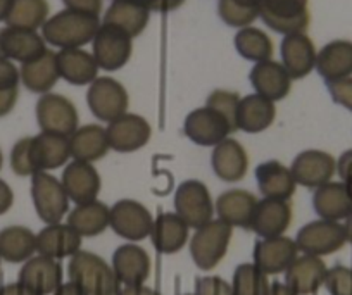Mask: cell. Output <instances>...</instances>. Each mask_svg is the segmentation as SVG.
<instances>
[{"label":"cell","mask_w":352,"mask_h":295,"mask_svg":"<svg viewBox=\"0 0 352 295\" xmlns=\"http://www.w3.org/2000/svg\"><path fill=\"white\" fill-rule=\"evenodd\" d=\"M99 28L97 16L64 9L43 23L42 39L59 49H80L92 42Z\"/></svg>","instance_id":"6da1fadb"},{"label":"cell","mask_w":352,"mask_h":295,"mask_svg":"<svg viewBox=\"0 0 352 295\" xmlns=\"http://www.w3.org/2000/svg\"><path fill=\"white\" fill-rule=\"evenodd\" d=\"M67 276L87 295H116L121 288L113 266L88 250L80 249L69 257Z\"/></svg>","instance_id":"7a4b0ae2"},{"label":"cell","mask_w":352,"mask_h":295,"mask_svg":"<svg viewBox=\"0 0 352 295\" xmlns=\"http://www.w3.org/2000/svg\"><path fill=\"white\" fill-rule=\"evenodd\" d=\"M233 226L221 219H211L195 230L190 239V256L195 266L202 271H211L221 263L232 242Z\"/></svg>","instance_id":"3957f363"},{"label":"cell","mask_w":352,"mask_h":295,"mask_svg":"<svg viewBox=\"0 0 352 295\" xmlns=\"http://www.w3.org/2000/svg\"><path fill=\"white\" fill-rule=\"evenodd\" d=\"M32 201L38 218L47 225L60 223L69 211V197L60 179L45 171L32 176Z\"/></svg>","instance_id":"277c9868"},{"label":"cell","mask_w":352,"mask_h":295,"mask_svg":"<svg viewBox=\"0 0 352 295\" xmlns=\"http://www.w3.org/2000/svg\"><path fill=\"white\" fill-rule=\"evenodd\" d=\"M347 243L344 223L316 219L297 232L296 245L302 254L323 257L340 250Z\"/></svg>","instance_id":"5b68a950"},{"label":"cell","mask_w":352,"mask_h":295,"mask_svg":"<svg viewBox=\"0 0 352 295\" xmlns=\"http://www.w3.org/2000/svg\"><path fill=\"white\" fill-rule=\"evenodd\" d=\"M175 212L188 225V228H201L212 219L214 204L208 186L199 179H185L175 193Z\"/></svg>","instance_id":"8992f818"},{"label":"cell","mask_w":352,"mask_h":295,"mask_svg":"<svg viewBox=\"0 0 352 295\" xmlns=\"http://www.w3.org/2000/svg\"><path fill=\"white\" fill-rule=\"evenodd\" d=\"M87 104L97 120L111 123L126 114L128 94L118 80L100 76L96 78L88 87Z\"/></svg>","instance_id":"52a82bcc"},{"label":"cell","mask_w":352,"mask_h":295,"mask_svg":"<svg viewBox=\"0 0 352 295\" xmlns=\"http://www.w3.org/2000/svg\"><path fill=\"white\" fill-rule=\"evenodd\" d=\"M259 18L282 35L304 33L309 26L307 0H263Z\"/></svg>","instance_id":"ba28073f"},{"label":"cell","mask_w":352,"mask_h":295,"mask_svg":"<svg viewBox=\"0 0 352 295\" xmlns=\"http://www.w3.org/2000/svg\"><path fill=\"white\" fill-rule=\"evenodd\" d=\"M36 121L45 133L69 137L78 128V111L69 98L59 94H43L36 102Z\"/></svg>","instance_id":"9c48e42d"},{"label":"cell","mask_w":352,"mask_h":295,"mask_svg":"<svg viewBox=\"0 0 352 295\" xmlns=\"http://www.w3.org/2000/svg\"><path fill=\"white\" fill-rule=\"evenodd\" d=\"M154 218L140 202L133 199H123L109 208V226L116 235L138 242L151 237Z\"/></svg>","instance_id":"30bf717a"},{"label":"cell","mask_w":352,"mask_h":295,"mask_svg":"<svg viewBox=\"0 0 352 295\" xmlns=\"http://www.w3.org/2000/svg\"><path fill=\"white\" fill-rule=\"evenodd\" d=\"M94 59L100 69L116 71L128 63L133 50L131 36L113 25H100L92 40Z\"/></svg>","instance_id":"8fae6325"},{"label":"cell","mask_w":352,"mask_h":295,"mask_svg":"<svg viewBox=\"0 0 352 295\" xmlns=\"http://www.w3.org/2000/svg\"><path fill=\"white\" fill-rule=\"evenodd\" d=\"M232 131L233 128L228 120L208 106L192 111L184 123V133L194 144L204 147H214L219 142L226 140Z\"/></svg>","instance_id":"7c38bea8"},{"label":"cell","mask_w":352,"mask_h":295,"mask_svg":"<svg viewBox=\"0 0 352 295\" xmlns=\"http://www.w3.org/2000/svg\"><path fill=\"white\" fill-rule=\"evenodd\" d=\"M294 179L297 185L306 188H314L331 182L333 175L337 173V159L324 151H304L294 159L290 166Z\"/></svg>","instance_id":"4fadbf2b"},{"label":"cell","mask_w":352,"mask_h":295,"mask_svg":"<svg viewBox=\"0 0 352 295\" xmlns=\"http://www.w3.org/2000/svg\"><path fill=\"white\" fill-rule=\"evenodd\" d=\"M297 256H299V249L296 245V240L285 235L257 240L252 254L254 264L268 276L285 273L287 267L294 263Z\"/></svg>","instance_id":"5bb4252c"},{"label":"cell","mask_w":352,"mask_h":295,"mask_svg":"<svg viewBox=\"0 0 352 295\" xmlns=\"http://www.w3.org/2000/svg\"><path fill=\"white\" fill-rule=\"evenodd\" d=\"M109 147L116 152H135L151 140V124L138 114H123L107 123L106 128Z\"/></svg>","instance_id":"9a60e30c"},{"label":"cell","mask_w":352,"mask_h":295,"mask_svg":"<svg viewBox=\"0 0 352 295\" xmlns=\"http://www.w3.org/2000/svg\"><path fill=\"white\" fill-rule=\"evenodd\" d=\"M18 281L36 295H52L63 283V266L52 257L38 254L23 264Z\"/></svg>","instance_id":"2e32d148"},{"label":"cell","mask_w":352,"mask_h":295,"mask_svg":"<svg viewBox=\"0 0 352 295\" xmlns=\"http://www.w3.org/2000/svg\"><path fill=\"white\" fill-rule=\"evenodd\" d=\"M292 216V204L289 201L264 197L263 201L257 202L249 228L256 232L261 239L280 237L289 230Z\"/></svg>","instance_id":"e0dca14e"},{"label":"cell","mask_w":352,"mask_h":295,"mask_svg":"<svg viewBox=\"0 0 352 295\" xmlns=\"http://www.w3.org/2000/svg\"><path fill=\"white\" fill-rule=\"evenodd\" d=\"M60 183L66 190L69 201L74 204H85L97 199L100 190V176L90 162L71 161L60 175Z\"/></svg>","instance_id":"ac0fdd59"},{"label":"cell","mask_w":352,"mask_h":295,"mask_svg":"<svg viewBox=\"0 0 352 295\" xmlns=\"http://www.w3.org/2000/svg\"><path fill=\"white\" fill-rule=\"evenodd\" d=\"M113 271L123 287L144 285L151 274V257L135 242L120 245L113 254Z\"/></svg>","instance_id":"d6986e66"},{"label":"cell","mask_w":352,"mask_h":295,"mask_svg":"<svg viewBox=\"0 0 352 295\" xmlns=\"http://www.w3.org/2000/svg\"><path fill=\"white\" fill-rule=\"evenodd\" d=\"M280 54H282V66L292 80L307 76L316 67L318 52L313 40L306 33H292L283 36Z\"/></svg>","instance_id":"ffe728a7"},{"label":"cell","mask_w":352,"mask_h":295,"mask_svg":"<svg viewBox=\"0 0 352 295\" xmlns=\"http://www.w3.org/2000/svg\"><path fill=\"white\" fill-rule=\"evenodd\" d=\"M249 80L256 94L268 98L272 102H276V100H282L283 97H287L290 87H292V78L289 76L285 67L282 66V63H276L273 59L261 61V63L254 64V67L250 69Z\"/></svg>","instance_id":"44dd1931"},{"label":"cell","mask_w":352,"mask_h":295,"mask_svg":"<svg viewBox=\"0 0 352 295\" xmlns=\"http://www.w3.org/2000/svg\"><path fill=\"white\" fill-rule=\"evenodd\" d=\"M313 208L321 219L344 221L352 212V193L345 182H328L318 186L313 195Z\"/></svg>","instance_id":"7402d4cb"},{"label":"cell","mask_w":352,"mask_h":295,"mask_svg":"<svg viewBox=\"0 0 352 295\" xmlns=\"http://www.w3.org/2000/svg\"><path fill=\"white\" fill-rule=\"evenodd\" d=\"M327 264L321 257L302 254L294 259V263L285 271V283L297 295H311L324 283L327 278Z\"/></svg>","instance_id":"603a6c76"},{"label":"cell","mask_w":352,"mask_h":295,"mask_svg":"<svg viewBox=\"0 0 352 295\" xmlns=\"http://www.w3.org/2000/svg\"><path fill=\"white\" fill-rule=\"evenodd\" d=\"M45 40L36 32L6 26L0 28V57L28 63L45 52Z\"/></svg>","instance_id":"cb8c5ba5"},{"label":"cell","mask_w":352,"mask_h":295,"mask_svg":"<svg viewBox=\"0 0 352 295\" xmlns=\"http://www.w3.org/2000/svg\"><path fill=\"white\" fill-rule=\"evenodd\" d=\"M257 202L259 201L256 199V195L247 192V190H225L216 199L214 211L218 212V219L225 221L226 225L249 228Z\"/></svg>","instance_id":"d4e9b609"},{"label":"cell","mask_w":352,"mask_h":295,"mask_svg":"<svg viewBox=\"0 0 352 295\" xmlns=\"http://www.w3.org/2000/svg\"><path fill=\"white\" fill-rule=\"evenodd\" d=\"M211 166L214 175L223 182H239L249 168V155L240 142L226 138L212 149Z\"/></svg>","instance_id":"484cf974"},{"label":"cell","mask_w":352,"mask_h":295,"mask_svg":"<svg viewBox=\"0 0 352 295\" xmlns=\"http://www.w3.org/2000/svg\"><path fill=\"white\" fill-rule=\"evenodd\" d=\"M81 247V237L64 223H54L36 233V252L40 256L64 259L76 254Z\"/></svg>","instance_id":"4316f807"},{"label":"cell","mask_w":352,"mask_h":295,"mask_svg":"<svg viewBox=\"0 0 352 295\" xmlns=\"http://www.w3.org/2000/svg\"><path fill=\"white\" fill-rule=\"evenodd\" d=\"M257 182V188L268 199H280V201H289L296 192V179L292 171L282 164L280 161H266L261 162L254 171Z\"/></svg>","instance_id":"83f0119b"},{"label":"cell","mask_w":352,"mask_h":295,"mask_svg":"<svg viewBox=\"0 0 352 295\" xmlns=\"http://www.w3.org/2000/svg\"><path fill=\"white\" fill-rule=\"evenodd\" d=\"M316 71L327 83L352 76V42L333 40L316 56Z\"/></svg>","instance_id":"f1b7e54d"},{"label":"cell","mask_w":352,"mask_h":295,"mask_svg":"<svg viewBox=\"0 0 352 295\" xmlns=\"http://www.w3.org/2000/svg\"><path fill=\"white\" fill-rule=\"evenodd\" d=\"M69 142L71 157L74 161L96 162L102 159L109 151V142H107L106 128L99 124H85L78 127L73 133L67 137Z\"/></svg>","instance_id":"f546056e"},{"label":"cell","mask_w":352,"mask_h":295,"mask_svg":"<svg viewBox=\"0 0 352 295\" xmlns=\"http://www.w3.org/2000/svg\"><path fill=\"white\" fill-rule=\"evenodd\" d=\"M275 116V102L257 94L245 95L240 98L239 109H236V130H242L245 133H259L272 127Z\"/></svg>","instance_id":"4dcf8cb0"},{"label":"cell","mask_w":352,"mask_h":295,"mask_svg":"<svg viewBox=\"0 0 352 295\" xmlns=\"http://www.w3.org/2000/svg\"><path fill=\"white\" fill-rule=\"evenodd\" d=\"M188 225L176 212H161L154 219L151 240L161 254H175L188 242Z\"/></svg>","instance_id":"1f68e13d"},{"label":"cell","mask_w":352,"mask_h":295,"mask_svg":"<svg viewBox=\"0 0 352 295\" xmlns=\"http://www.w3.org/2000/svg\"><path fill=\"white\" fill-rule=\"evenodd\" d=\"M69 157L71 152L67 137L45 133V131L32 137V159L36 173H47L49 169L60 168L66 164Z\"/></svg>","instance_id":"d6a6232c"},{"label":"cell","mask_w":352,"mask_h":295,"mask_svg":"<svg viewBox=\"0 0 352 295\" xmlns=\"http://www.w3.org/2000/svg\"><path fill=\"white\" fill-rule=\"evenodd\" d=\"M59 76L71 85H90L97 78L96 59L83 49H60L56 54Z\"/></svg>","instance_id":"836d02e7"},{"label":"cell","mask_w":352,"mask_h":295,"mask_svg":"<svg viewBox=\"0 0 352 295\" xmlns=\"http://www.w3.org/2000/svg\"><path fill=\"white\" fill-rule=\"evenodd\" d=\"M19 78H21L23 85L30 91H35V94L42 95L49 94L50 88L60 78L59 69H57L56 52L47 49L45 52L40 54L35 59L28 61V63H23L21 69H19Z\"/></svg>","instance_id":"e575fe53"},{"label":"cell","mask_w":352,"mask_h":295,"mask_svg":"<svg viewBox=\"0 0 352 295\" xmlns=\"http://www.w3.org/2000/svg\"><path fill=\"white\" fill-rule=\"evenodd\" d=\"M151 16V9L133 0H113L104 14V25H113L123 30L131 39L145 30Z\"/></svg>","instance_id":"d590c367"},{"label":"cell","mask_w":352,"mask_h":295,"mask_svg":"<svg viewBox=\"0 0 352 295\" xmlns=\"http://www.w3.org/2000/svg\"><path fill=\"white\" fill-rule=\"evenodd\" d=\"M67 225L80 237H97L109 226V208L100 201L76 204L67 212Z\"/></svg>","instance_id":"8d00e7d4"},{"label":"cell","mask_w":352,"mask_h":295,"mask_svg":"<svg viewBox=\"0 0 352 295\" xmlns=\"http://www.w3.org/2000/svg\"><path fill=\"white\" fill-rule=\"evenodd\" d=\"M36 252V235L21 225L0 230V259L8 263H26Z\"/></svg>","instance_id":"74e56055"},{"label":"cell","mask_w":352,"mask_h":295,"mask_svg":"<svg viewBox=\"0 0 352 295\" xmlns=\"http://www.w3.org/2000/svg\"><path fill=\"white\" fill-rule=\"evenodd\" d=\"M49 19L47 0H14L11 6L6 25L11 28L36 32Z\"/></svg>","instance_id":"f35d334b"},{"label":"cell","mask_w":352,"mask_h":295,"mask_svg":"<svg viewBox=\"0 0 352 295\" xmlns=\"http://www.w3.org/2000/svg\"><path fill=\"white\" fill-rule=\"evenodd\" d=\"M235 49L243 59L261 63L273 57V42L263 30L245 26L235 35Z\"/></svg>","instance_id":"ab89813d"},{"label":"cell","mask_w":352,"mask_h":295,"mask_svg":"<svg viewBox=\"0 0 352 295\" xmlns=\"http://www.w3.org/2000/svg\"><path fill=\"white\" fill-rule=\"evenodd\" d=\"M232 287L235 295H268V274L263 273L254 263H242L235 267Z\"/></svg>","instance_id":"60d3db41"},{"label":"cell","mask_w":352,"mask_h":295,"mask_svg":"<svg viewBox=\"0 0 352 295\" xmlns=\"http://www.w3.org/2000/svg\"><path fill=\"white\" fill-rule=\"evenodd\" d=\"M263 0H219L218 14L233 28H245L259 18Z\"/></svg>","instance_id":"b9f144b4"},{"label":"cell","mask_w":352,"mask_h":295,"mask_svg":"<svg viewBox=\"0 0 352 295\" xmlns=\"http://www.w3.org/2000/svg\"><path fill=\"white\" fill-rule=\"evenodd\" d=\"M240 97L236 91L230 90H214L209 94L208 102L206 106L211 107V109L218 111L221 116H225L228 120V123L232 124L233 131L236 130V109H239Z\"/></svg>","instance_id":"7bdbcfd3"},{"label":"cell","mask_w":352,"mask_h":295,"mask_svg":"<svg viewBox=\"0 0 352 295\" xmlns=\"http://www.w3.org/2000/svg\"><path fill=\"white\" fill-rule=\"evenodd\" d=\"M11 168L18 176H33L36 175L35 166L32 159V137L19 138L11 151Z\"/></svg>","instance_id":"ee69618b"},{"label":"cell","mask_w":352,"mask_h":295,"mask_svg":"<svg viewBox=\"0 0 352 295\" xmlns=\"http://www.w3.org/2000/svg\"><path fill=\"white\" fill-rule=\"evenodd\" d=\"M323 285L330 295H352V267L342 264L328 267Z\"/></svg>","instance_id":"f6af8a7d"},{"label":"cell","mask_w":352,"mask_h":295,"mask_svg":"<svg viewBox=\"0 0 352 295\" xmlns=\"http://www.w3.org/2000/svg\"><path fill=\"white\" fill-rule=\"evenodd\" d=\"M194 295H235V292L221 276H201L195 280Z\"/></svg>","instance_id":"bcb514c9"},{"label":"cell","mask_w":352,"mask_h":295,"mask_svg":"<svg viewBox=\"0 0 352 295\" xmlns=\"http://www.w3.org/2000/svg\"><path fill=\"white\" fill-rule=\"evenodd\" d=\"M327 87L333 102L340 104L342 107L352 113V76L338 81H330V83H327Z\"/></svg>","instance_id":"7dc6e473"},{"label":"cell","mask_w":352,"mask_h":295,"mask_svg":"<svg viewBox=\"0 0 352 295\" xmlns=\"http://www.w3.org/2000/svg\"><path fill=\"white\" fill-rule=\"evenodd\" d=\"M19 69L14 63L0 57V88H16L19 83Z\"/></svg>","instance_id":"c3c4849f"},{"label":"cell","mask_w":352,"mask_h":295,"mask_svg":"<svg viewBox=\"0 0 352 295\" xmlns=\"http://www.w3.org/2000/svg\"><path fill=\"white\" fill-rule=\"evenodd\" d=\"M63 4L66 9L76 12H83V14L97 16L102 9V0H63Z\"/></svg>","instance_id":"681fc988"},{"label":"cell","mask_w":352,"mask_h":295,"mask_svg":"<svg viewBox=\"0 0 352 295\" xmlns=\"http://www.w3.org/2000/svg\"><path fill=\"white\" fill-rule=\"evenodd\" d=\"M18 87L16 88H0V118L11 113L18 102Z\"/></svg>","instance_id":"f907efd6"},{"label":"cell","mask_w":352,"mask_h":295,"mask_svg":"<svg viewBox=\"0 0 352 295\" xmlns=\"http://www.w3.org/2000/svg\"><path fill=\"white\" fill-rule=\"evenodd\" d=\"M337 175L340 176L342 182L352 179V149L351 151H345L337 159Z\"/></svg>","instance_id":"816d5d0a"},{"label":"cell","mask_w":352,"mask_h":295,"mask_svg":"<svg viewBox=\"0 0 352 295\" xmlns=\"http://www.w3.org/2000/svg\"><path fill=\"white\" fill-rule=\"evenodd\" d=\"M12 202H14V192L4 179H0V215L8 212L12 208Z\"/></svg>","instance_id":"f5cc1de1"},{"label":"cell","mask_w":352,"mask_h":295,"mask_svg":"<svg viewBox=\"0 0 352 295\" xmlns=\"http://www.w3.org/2000/svg\"><path fill=\"white\" fill-rule=\"evenodd\" d=\"M0 295H36L35 292H32L30 288H26L25 285L14 281V283H8L0 287Z\"/></svg>","instance_id":"db71d44e"},{"label":"cell","mask_w":352,"mask_h":295,"mask_svg":"<svg viewBox=\"0 0 352 295\" xmlns=\"http://www.w3.org/2000/svg\"><path fill=\"white\" fill-rule=\"evenodd\" d=\"M182 4H184V0H152L151 11L169 12V11H175L176 8H180Z\"/></svg>","instance_id":"11a10c76"},{"label":"cell","mask_w":352,"mask_h":295,"mask_svg":"<svg viewBox=\"0 0 352 295\" xmlns=\"http://www.w3.org/2000/svg\"><path fill=\"white\" fill-rule=\"evenodd\" d=\"M116 295H161L154 288L145 287V285H135V287H123L120 288Z\"/></svg>","instance_id":"9f6ffc18"},{"label":"cell","mask_w":352,"mask_h":295,"mask_svg":"<svg viewBox=\"0 0 352 295\" xmlns=\"http://www.w3.org/2000/svg\"><path fill=\"white\" fill-rule=\"evenodd\" d=\"M52 295H87V294H85L78 285H74L73 281H66V283H60V287L57 288Z\"/></svg>","instance_id":"6f0895ef"},{"label":"cell","mask_w":352,"mask_h":295,"mask_svg":"<svg viewBox=\"0 0 352 295\" xmlns=\"http://www.w3.org/2000/svg\"><path fill=\"white\" fill-rule=\"evenodd\" d=\"M268 295H297V294L287 283L275 281V283H272V287H270Z\"/></svg>","instance_id":"680465c9"},{"label":"cell","mask_w":352,"mask_h":295,"mask_svg":"<svg viewBox=\"0 0 352 295\" xmlns=\"http://www.w3.org/2000/svg\"><path fill=\"white\" fill-rule=\"evenodd\" d=\"M14 0H0V21H6L9 11H11V6Z\"/></svg>","instance_id":"91938a15"},{"label":"cell","mask_w":352,"mask_h":295,"mask_svg":"<svg viewBox=\"0 0 352 295\" xmlns=\"http://www.w3.org/2000/svg\"><path fill=\"white\" fill-rule=\"evenodd\" d=\"M345 235H347V243H352V212L344 219Z\"/></svg>","instance_id":"94428289"},{"label":"cell","mask_w":352,"mask_h":295,"mask_svg":"<svg viewBox=\"0 0 352 295\" xmlns=\"http://www.w3.org/2000/svg\"><path fill=\"white\" fill-rule=\"evenodd\" d=\"M133 2H138V4H144V6H147L148 9H151V2H152V0H133Z\"/></svg>","instance_id":"6125c7cd"},{"label":"cell","mask_w":352,"mask_h":295,"mask_svg":"<svg viewBox=\"0 0 352 295\" xmlns=\"http://www.w3.org/2000/svg\"><path fill=\"white\" fill-rule=\"evenodd\" d=\"M2 162H4V157H2V151H0V168H2Z\"/></svg>","instance_id":"be15d7a7"},{"label":"cell","mask_w":352,"mask_h":295,"mask_svg":"<svg viewBox=\"0 0 352 295\" xmlns=\"http://www.w3.org/2000/svg\"><path fill=\"white\" fill-rule=\"evenodd\" d=\"M184 295H194V294H184Z\"/></svg>","instance_id":"e7e4bbea"},{"label":"cell","mask_w":352,"mask_h":295,"mask_svg":"<svg viewBox=\"0 0 352 295\" xmlns=\"http://www.w3.org/2000/svg\"><path fill=\"white\" fill-rule=\"evenodd\" d=\"M0 261H2V259H0Z\"/></svg>","instance_id":"03108f58"}]
</instances>
